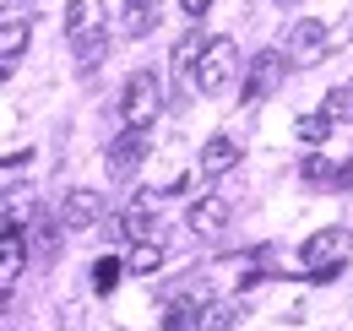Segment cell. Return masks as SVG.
<instances>
[{"label":"cell","mask_w":353,"mask_h":331,"mask_svg":"<svg viewBox=\"0 0 353 331\" xmlns=\"http://www.w3.org/2000/svg\"><path fill=\"white\" fill-rule=\"evenodd\" d=\"M147 147H152V130H120L114 141H109V179H131L141 158H147Z\"/></svg>","instance_id":"5"},{"label":"cell","mask_w":353,"mask_h":331,"mask_svg":"<svg viewBox=\"0 0 353 331\" xmlns=\"http://www.w3.org/2000/svg\"><path fill=\"white\" fill-rule=\"evenodd\" d=\"M288 77V60H283V49H261L256 60H250V82H245V98H266L272 87Z\"/></svg>","instance_id":"8"},{"label":"cell","mask_w":353,"mask_h":331,"mask_svg":"<svg viewBox=\"0 0 353 331\" xmlns=\"http://www.w3.org/2000/svg\"><path fill=\"white\" fill-rule=\"evenodd\" d=\"M125 266H131V272H158V266H163V245H158V239H147V245H136Z\"/></svg>","instance_id":"19"},{"label":"cell","mask_w":353,"mask_h":331,"mask_svg":"<svg viewBox=\"0 0 353 331\" xmlns=\"http://www.w3.org/2000/svg\"><path fill=\"white\" fill-rule=\"evenodd\" d=\"M332 114H299V120H294V136H299V141H326V136H332Z\"/></svg>","instance_id":"17"},{"label":"cell","mask_w":353,"mask_h":331,"mask_svg":"<svg viewBox=\"0 0 353 331\" xmlns=\"http://www.w3.org/2000/svg\"><path fill=\"white\" fill-rule=\"evenodd\" d=\"M283 6H294V0H283Z\"/></svg>","instance_id":"24"},{"label":"cell","mask_w":353,"mask_h":331,"mask_svg":"<svg viewBox=\"0 0 353 331\" xmlns=\"http://www.w3.org/2000/svg\"><path fill=\"white\" fill-rule=\"evenodd\" d=\"M234 77H239V49H234V39H207V54L190 71V87L201 98H223L234 87Z\"/></svg>","instance_id":"2"},{"label":"cell","mask_w":353,"mask_h":331,"mask_svg":"<svg viewBox=\"0 0 353 331\" xmlns=\"http://www.w3.org/2000/svg\"><path fill=\"white\" fill-rule=\"evenodd\" d=\"M207 54V43H201V28L196 33H185L179 39V49H174V71H196V60Z\"/></svg>","instance_id":"18"},{"label":"cell","mask_w":353,"mask_h":331,"mask_svg":"<svg viewBox=\"0 0 353 331\" xmlns=\"http://www.w3.org/2000/svg\"><path fill=\"white\" fill-rule=\"evenodd\" d=\"M22 228H6V239H0V288L11 293L17 288V277H22Z\"/></svg>","instance_id":"13"},{"label":"cell","mask_w":353,"mask_h":331,"mask_svg":"<svg viewBox=\"0 0 353 331\" xmlns=\"http://www.w3.org/2000/svg\"><path fill=\"white\" fill-rule=\"evenodd\" d=\"M234 163H239V147L228 136H212L201 147V179H223V174H234Z\"/></svg>","instance_id":"11"},{"label":"cell","mask_w":353,"mask_h":331,"mask_svg":"<svg viewBox=\"0 0 353 331\" xmlns=\"http://www.w3.org/2000/svg\"><path fill=\"white\" fill-rule=\"evenodd\" d=\"M125 272H131V266H120L114 255H103V261H92V288H98V293H114V283H120Z\"/></svg>","instance_id":"16"},{"label":"cell","mask_w":353,"mask_h":331,"mask_svg":"<svg viewBox=\"0 0 353 331\" xmlns=\"http://www.w3.org/2000/svg\"><path fill=\"white\" fill-rule=\"evenodd\" d=\"M65 39H71L82 66L103 60V43H109V11H103V0H71L65 6Z\"/></svg>","instance_id":"1"},{"label":"cell","mask_w":353,"mask_h":331,"mask_svg":"<svg viewBox=\"0 0 353 331\" xmlns=\"http://www.w3.org/2000/svg\"><path fill=\"white\" fill-rule=\"evenodd\" d=\"M228 217H234V212H228V201H223V196H196L185 223H190L201 239H212V234H223V228H228Z\"/></svg>","instance_id":"9"},{"label":"cell","mask_w":353,"mask_h":331,"mask_svg":"<svg viewBox=\"0 0 353 331\" xmlns=\"http://www.w3.org/2000/svg\"><path fill=\"white\" fill-rule=\"evenodd\" d=\"M158 17H163V6H158V0H125L120 28H125V39H147V33L158 28Z\"/></svg>","instance_id":"12"},{"label":"cell","mask_w":353,"mask_h":331,"mask_svg":"<svg viewBox=\"0 0 353 331\" xmlns=\"http://www.w3.org/2000/svg\"><path fill=\"white\" fill-rule=\"evenodd\" d=\"M337 168H343V163H326V158H305V179H310V185H337Z\"/></svg>","instance_id":"21"},{"label":"cell","mask_w":353,"mask_h":331,"mask_svg":"<svg viewBox=\"0 0 353 331\" xmlns=\"http://www.w3.org/2000/svg\"><path fill=\"white\" fill-rule=\"evenodd\" d=\"M120 239H131V245L158 239V190H141L131 201V212L120 217Z\"/></svg>","instance_id":"7"},{"label":"cell","mask_w":353,"mask_h":331,"mask_svg":"<svg viewBox=\"0 0 353 331\" xmlns=\"http://www.w3.org/2000/svg\"><path fill=\"white\" fill-rule=\"evenodd\" d=\"M321 114H332V120H337V125H348V120H353V82L332 87V92L321 98Z\"/></svg>","instance_id":"15"},{"label":"cell","mask_w":353,"mask_h":331,"mask_svg":"<svg viewBox=\"0 0 353 331\" xmlns=\"http://www.w3.org/2000/svg\"><path fill=\"white\" fill-rule=\"evenodd\" d=\"M343 255H348V228H321V234H310L305 250H299L310 283H332V277L343 272Z\"/></svg>","instance_id":"3"},{"label":"cell","mask_w":353,"mask_h":331,"mask_svg":"<svg viewBox=\"0 0 353 331\" xmlns=\"http://www.w3.org/2000/svg\"><path fill=\"white\" fill-rule=\"evenodd\" d=\"M337 190H353V158L343 168H337Z\"/></svg>","instance_id":"22"},{"label":"cell","mask_w":353,"mask_h":331,"mask_svg":"<svg viewBox=\"0 0 353 331\" xmlns=\"http://www.w3.org/2000/svg\"><path fill=\"white\" fill-rule=\"evenodd\" d=\"M179 6H185L190 17H207V11H212V0H179Z\"/></svg>","instance_id":"23"},{"label":"cell","mask_w":353,"mask_h":331,"mask_svg":"<svg viewBox=\"0 0 353 331\" xmlns=\"http://www.w3.org/2000/svg\"><path fill=\"white\" fill-rule=\"evenodd\" d=\"M326 43H332L326 22L305 17V22H294V28H288V60H294V66H315V60L326 54Z\"/></svg>","instance_id":"6"},{"label":"cell","mask_w":353,"mask_h":331,"mask_svg":"<svg viewBox=\"0 0 353 331\" xmlns=\"http://www.w3.org/2000/svg\"><path fill=\"white\" fill-rule=\"evenodd\" d=\"M22 43H28V22H22V17H6V22H0V66H6V71L22 60Z\"/></svg>","instance_id":"14"},{"label":"cell","mask_w":353,"mask_h":331,"mask_svg":"<svg viewBox=\"0 0 353 331\" xmlns=\"http://www.w3.org/2000/svg\"><path fill=\"white\" fill-rule=\"evenodd\" d=\"M158 103H163V87L152 71H131V82L120 92V114H125V130H152L158 120Z\"/></svg>","instance_id":"4"},{"label":"cell","mask_w":353,"mask_h":331,"mask_svg":"<svg viewBox=\"0 0 353 331\" xmlns=\"http://www.w3.org/2000/svg\"><path fill=\"white\" fill-rule=\"evenodd\" d=\"M234 326V304H207L201 310V331H228Z\"/></svg>","instance_id":"20"},{"label":"cell","mask_w":353,"mask_h":331,"mask_svg":"<svg viewBox=\"0 0 353 331\" xmlns=\"http://www.w3.org/2000/svg\"><path fill=\"white\" fill-rule=\"evenodd\" d=\"M103 217V196L98 190H71L60 201V228H92Z\"/></svg>","instance_id":"10"}]
</instances>
